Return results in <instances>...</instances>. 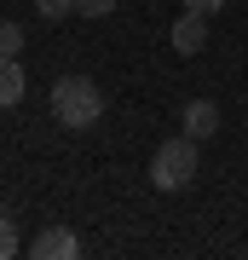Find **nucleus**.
<instances>
[{
	"label": "nucleus",
	"mask_w": 248,
	"mask_h": 260,
	"mask_svg": "<svg viewBox=\"0 0 248 260\" xmlns=\"http://www.w3.org/2000/svg\"><path fill=\"white\" fill-rule=\"evenodd\" d=\"M52 121L69 133H87L104 121V87L92 75H58L52 81Z\"/></svg>",
	"instance_id": "obj_1"
},
{
	"label": "nucleus",
	"mask_w": 248,
	"mask_h": 260,
	"mask_svg": "<svg viewBox=\"0 0 248 260\" xmlns=\"http://www.w3.org/2000/svg\"><path fill=\"white\" fill-rule=\"evenodd\" d=\"M196 174H202V156H196L191 133H173V139L156 145V156H150V185L156 191H185V185H196Z\"/></svg>",
	"instance_id": "obj_2"
},
{
	"label": "nucleus",
	"mask_w": 248,
	"mask_h": 260,
	"mask_svg": "<svg viewBox=\"0 0 248 260\" xmlns=\"http://www.w3.org/2000/svg\"><path fill=\"white\" fill-rule=\"evenodd\" d=\"M208 35H214V29H208V12H191V6H185L179 18H173V29H167L173 52H185V58H196V52H202V47H208Z\"/></svg>",
	"instance_id": "obj_3"
},
{
	"label": "nucleus",
	"mask_w": 248,
	"mask_h": 260,
	"mask_svg": "<svg viewBox=\"0 0 248 260\" xmlns=\"http://www.w3.org/2000/svg\"><path fill=\"white\" fill-rule=\"evenodd\" d=\"M29 254L35 260H75L81 254V237H75L69 225H41L35 243H29Z\"/></svg>",
	"instance_id": "obj_4"
},
{
	"label": "nucleus",
	"mask_w": 248,
	"mask_h": 260,
	"mask_svg": "<svg viewBox=\"0 0 248 260\" xmlns=\"http://www.w3.org/2000/svg\"><path fill=\"white\" fill-rule=\"evenodd\" d=\"M179 127L191 133L196 145L214 139V133H220V104H214V99H191V104H185V116H179Z\"/></svg>",
	"instance_id": "obj_5"
},
{
	"label": "nucleus",
	"mask_w": 248,
	"mask_h": 260,
	"mask_svg": "<svg viewBox=\"0 0 248 260\" xmlns=\"http://www.w3.org/2000/svg\"><path fill=\"white\" fill-rule=\"evenodd\" d=\"M23 93H29V75H23V64H18V58H0V110L23 104Z\"/></svg>",
	"instance_id": "obj_6"
},
{
	"label": "nucleus",
	"mask_w": 248,
	"mask_h": 260,
	"mask_svg": "<svg viewBox=\"0 0 248 260\" xmlns=\"http://www.w3.org/2000/svg\"><path fill=\"white\" fill-rule=\"evenodd\" d=\"M18 249H23V243H18V220H12L6 208H0V260H12Z\"/></svg>",
	"instance_id": "obj_7"
},
{
	"label": "nucleus",
	"mask_w": 248,
	"mask_h": 260,
	"mask_svg": "<svg viewBox=\"0 0 248 260\" xmlns=\"http://www.w3.org/2000/svg\"><path fill=\"white\" fill-rule=\"evenodd\" d=\"M23 52V23H0V58H18Z\"/></svg>",
	"instance_id": "obj_8"
},
{
	"label": "nucleus",
	"mask_w": 248,
	"mask_h": 260,
	"mask_svg": "<svg viewBox=\"0 0 248 260\" xmlns=\"http://www.w3.org/2000/svg\"><path fill=\"white\" fill-rule=\"evenodd\" d=\"M35 12H41L46 23H58V18H69V12H75V0H35Z\"/></svg>",
	"instance_id": "obj_9"
},
{
	"label": "nucleus",
	"mask_w": 248,
	"mask_h": 260,
	"mask_svg": "<svg viewBox=\"0 0 248 260\" xmlns=\"http://www.w3.org/2000/svg\"><path fill=\"white\" fill-rule=\"evenodd\" d=\"M75 12H81V18H110L116 0H75Z\"/></svg>",
	"instance_id": "obj_10"
},
{
	"label": "nucleus",
	"mask_w": 248,
	"mask_h": 260,
	"mask_svg": "<svg viewBox=\"0 0 248 260\" xmlns=\"http://www.w3.org/2000/svg\"><path fill=\"white\" fill-rule=\"evenodd\" d=\"M185 6H191V12H208V18H214V12H225L231 0H185Z\"/></svg>",
	"instance_id": "obj_11"
}]
</instances>
